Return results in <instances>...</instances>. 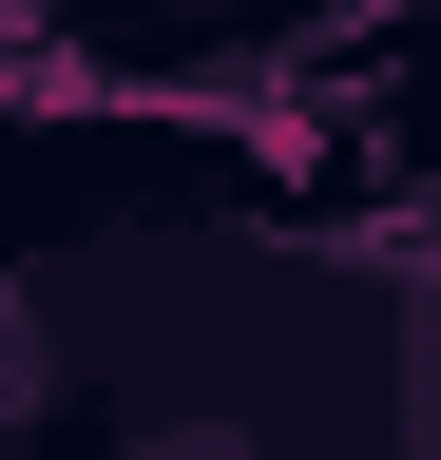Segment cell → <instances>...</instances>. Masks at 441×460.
I'll list each match as a JSON object with an SVG mask.
<instances>
[{
	"label": "cell",
	"mask_w": 441,
	"mask_h": 460,
	"mask_svg": "<svg viewBox=\"0 0 441 460\" xmlns=\"http://www.w3.org/2000/svg\"><path fill=\"white\" fill-rule=\"evenodd\" d=\"M422 460H441V365H422Z\"/></svg>",
	"instance_id": "cell-1"
},
{
	"label": "cell",
	"mask_w": 441,
	"mask_h": 460,
	"mask_svg": "<svg viewBox=\"0 0 441 460\" xmlns=\"http://www.w3.org/2000/svg\"><path fill=\"white\" fill-rule=\"evenodd\" d=\"M192 460H211V441H192Z\"/></svg>",
	"instance_id": "cell-2"
}]
</instances>
